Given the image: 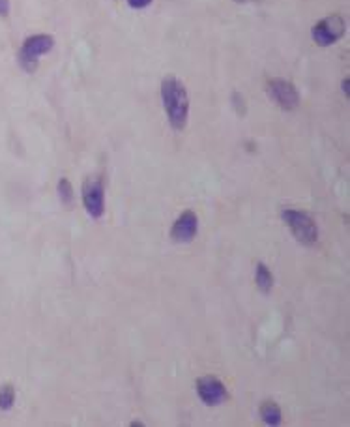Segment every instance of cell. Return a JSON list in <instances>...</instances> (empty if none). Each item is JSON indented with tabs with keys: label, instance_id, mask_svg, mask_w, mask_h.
Returning a JSON list of instances; mask_svg holds the SVG:
<instances>
[{
	"label": "cell",
	"instance_id": "6da1fadb",
	"mask_svg": "<svg viewBox=\"0 0 350 427\" xmlns=\"http://www.w3.org/2000/svg\"><path fill=\"white\" fill-rule=\"evenodd\" d=\"M161 103L170 127L175 132H184L189 121V94L186 84L175 75H167L161 81Z\"/></svg>",
	"mask_w": 350,
	"mask_h": 427
},
{
	"label": "cell",
	"instance_id": "7a4b0ae2",
	"mask_svg": "<svg viewBox=\"0 0 350 427\" xmlns=\"http://www.w3.org/2000/svg\"><path fill=\"white\" fill-rule=\"evenodd\" d=\"M55 47V38L51 34H32L23 42L17 53V62L21 70L26 73H36L40 59Z\"/></svg>",
	"mask_w": 350,
	"mask_h": 427
},
{
	"label": "cell",
	"instance_id": "3957f363",
	"mask_svg": "<svg viewBox=\"0 0 350 427\" xmlns=\"http://www.w3.org/2000/svg\"><path fill=\"white\" fill-rule=\"evenodd\" d=\"M281 219L287 223L290 233L294 238L303 246H313L319 242V227L309 214L296 208H283L281 210Z\"/></svg>",
	"mask_w": 350,
	"mask_h": 427
},
{
	"label": "cell",
	"instance_id": "277c9868",
	"mask_svg": "<svg viewBox=\"0 0 350 427\" xmlns=\"http://www.w3.org/2000/svg\"><path fill=\"white\" fill-rule=\"evenodd\" d=\"M83 205L92 219H100L105 214V180L102 175L88 176L83 182Z\"/></svg>",
	"mask_w": 350,
	"mask_h": 427
},
{
	"label": "cell",
	"instance_id": "5b68a950",
	"mask_svg": "<svg viewBox=\"0 0 350 427\" xmlns=\"http://www.w3.org/2000/svg\"><path fill=\"white\" fill-rule=\"evenodd\" d=\"M344 34V21L341 15L333 13L328 17L320 19L319 23L311 29L313 42L320 47H330L333 43H337Z\"/></svg>",
	"mask_w": 350,
	"mask_h": 427
},
{
	"label": "cell",
	"instance_id": "8992f818",
	"mask_svg": "<svg viewBox=\"0 0 350 427\" xmlns=\"http://www.w3.org/2000/svg\"><path fill=\"white\" fill-rule=\"evenodd\" d=\"M268 98L283 111H294L300 105V94L294 84L287 79H270L266 83Z\"/></svg>",
	"mask_w": 350,
	"mask_h": 427
},
{
	"label": "cell",
	"instance_id": "52a82bcc",
	"mask_svg": "<svg viewBox=\"0 0 350 427\" xmlns=\"http://www.w3.org/2000/svg\"><path fill=\"white\" fill-rule=\"evenodd\" d=\"M197 394H199L200 401L208 405V407H218V405L225 403V399L229 397L223 382L218 377H212V375L200 377L197 380Z\"/></svg>",
	"mask_w": 350,
	"mask_h": 427
},
{
	"label": "cell",
	"instance_id": "ba28073f",
	"mask_svg": "<svg viewBox=\"0 0 350 427\" xmlns=\"http://www.w3.org/2000/svg\"><path fill=\"white\" fill-rule=\"evenodd\" d=\"M199 231V217L191 210L182 212L180 216L176 217V222L173 223L170 229V238L176 244H189L197 236Z\"/></svg>",
	"mask_w": 350,
	"mask_h": 427
},
{
	"label": "cell",
	"instance_id": "9c48e42d",
	"mask_svg": "<svg viewBox=\"0 0 350 427\" xmlns=\"http://www.w3.org/2000/svg\"><path fill=\"white\" fill-rule=\"evenodd\" d=\"M260 418H262V421H264L266 426H279L281 421H283V414H281V409H279L278 403H273V401H264V403L260 405Z\"/></svg>",
	"mask_w": 350,
	"mask_h": 427
},
{
	"label": "cell",
	"instance_id": "30bf717a",
	"mask_svg": "<svg viewBox=\"0 0 350 427\" xmlns=\"http://www.w3.org/2000/svg\"><path fill=\"white\" fill-rule=\"evenodd\" d=\"M255 283L264 295H268L273 289V274L264 263H259L257 268H255Z\"/></svg>",
	"mask_w": 350,
	"mask_h": 427
},
{
	"label": "cell",
	"instance_id": "8fae6325",
	"mask_svg": "<svg viewBox=\"0 0 350 427\" xmlns=\"http://www.w3.org/2000/svg\"><path fill=\"white\" fill-rule=\"evenodd\" d=\"M56 192H58V197H61L62 205L64 206H70L73 205V201H75V193H73V186L72 182L67 180L66 176H62L61 180H58V186H56Z\"/></svg>",
	"mask_w": 350,
	"mask_h": 427
},
{
	"label": "cell",
	"instance_id": "7c38bea8",
	"mask_svg": "<svg viewBox=\"0 0 350 427\" xmlns=\"http://www.w3.org/2000/svg\"><path fill=\"white\" fill-rule=\"evenodd\" d=\"M15 403V388L12 385L0 386V410H10Z\"/></svg>",
	"mask_w": 350,
	"mask_h": 427
},
{
	"label": "cell",
	"instance_id": "4fadbf2b",
	"mask_svg": "<svg viewBox=\"0 0 350 427\" xmlns=\"http://www.w3.org/2000/svg\"><path fill=\"white\" fill-rule=\"evenodd\" d=\"M127 4H129V8H133V10H145V8L150 6L152 0H127Z\"/></svg>",
	"mask_w": 350,
	"mask_h": 427
},
{
	"label": "cell",
	"instance_id": "5bb4252c",
	"mask_svg": "<svg viewBox=\"0 0 350 427\" xmlns=\"http://www.w3.org/2000/svg\"><path fill=\"white\" fill-rule=\"evenodd\" d=\"M232 102H234V107L236 111H238V115H244V113H246V105H244V98H241L238 92L232 96Z\"/></svg>",
	"mask_w": 350,
	"mask_h": 427
},
{
	"label": "cell",
	"instance_id": "9a60e30c",
	"mask_svg": "<svg viewBox=\"0 0 350 427\" xmlns=\"http://www.w3.org/2000/svg\"><path fill=\"white\" fill-rule=\"evenodd\" d=\"M10 15V0H0V17Z\"/></svg>",
	"mask_w": 350,
	"mask_h": 427
},
{
	"label": "cell",
	"instance_id": "2e32d148",
	"mask_svg": "<svg viewBox=\"0 0 350 427\" xmlns=\"http://www.w3.org/2000/svg\"><path fill=\"white\" fill-rule=\"evenodd\" d=\"M341 86H343V94L347 98H349V86H350V79H343V83H341Z\"/></svg>",
	"mask_w": 350,
	"mask_h": 427
},
{
	"label": "cell",
	"instance_id": "e0dca14e",
	"mask_svg": "<svg viewBox=\"0 0 350 427\" xmlns=\"http://www.w3.org/2000/svg\"><path fill=\"white\" fill-rule=\"evenodd\" d=\"M132 427H145L143 421H132Z\"/></svg>",
	"mask_w": 350,
	"mask_h": 427
},
{
	"label": "cell",
	"instance_id": "ac0fdd59",
	"mask_svg": "<svg viewBox=\"0 0 350 427\" xmlns=\"http://www.w3.org/2000/svg\"><path fill=\"white\" fill-rule=\"evenodd\" d=\"M234 2H238V4H244V2H248V0H234Z\"/></svg>",
	"mask_w": 350,
	"mask_h": 427
}]
</instances>
